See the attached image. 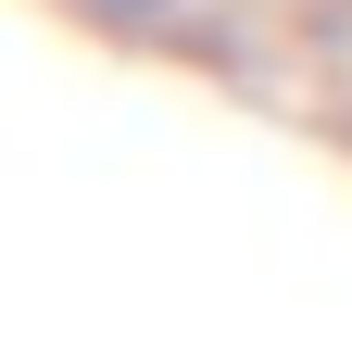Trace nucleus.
<instances>
[{
  "instance_id": "1",
  "label": "nucleus",
  "mask_w": 352,
  "mask_h": 352,
  "mask_svg": "<svg viewBox=\"0 0 352 352\" xmlns=\"http://www.w3.org/2000/svg\"><path fill=\"white\" fill-rule=\"evenodd\" d=\"M76 13H101V25H176L189 0H76Z\"/></svg>"
}]
</instances>
